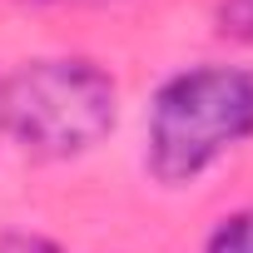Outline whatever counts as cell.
Listing matches in <instances>:
<instances>
[{
  "instance_id": "obj_3",
  "label": "cell",
  "mask_w": 253,
  "mask_h": 253,
  "mask_svg": "<svg viewBox=\"0 0 253 253\" xmlns=\"http://www.w3.org/2000/svg\"><path fill=\"white\" fill-rule=\"evenodd\" d=\"M204 253H253V209L228 213V218L209 233V248H204Z\"/></svg>"
},
{
  "instance_id": "obj_6",
  "label": "cell",
  "mask_w": 253,
  "mask_h": 253,
  "mask_svg": "<svg viewBox=\"0 0 253 253\" xmlns=\"http://www.w3.org/2000/svg\"><path fill=\"white\" fill-rule=\"evenodd\" d=\"M0 124H5V119H0Z\"/></svg>"
},
{
  "instance_id": "obj_2",
  "label": "cell",
  "mask_w": 253,
  "mask_h": 253,
  "mask_svg": "<svg viewBox=\"0 0 253 253\" xmlns=\"http://www.w3.org/2000/svg\"><path fill=\"white\" fill-rule=\"evenodd\" d=\"M119 114L114 80L94 60H30L0 84V119L35 159L94 149Z\"/></svg>"
},
{
  "instance_id": "obj_5",
  "label": "cell",
  "mask_w": 253,
  "mask_h": 253,
  "mask_svg": "<svg viewBox=\"0 0 253 253\" xmlns=\"http://www.w3.org/2000/svg\"><path fill=\"white\" fill-rule=\"evenodd\" d=\"M0 253H60L50 238H35V233H20V238H5Z\"/></svg>"
},
{
  "instance_id": "obj_1",
  "label": "cell",
  "mask_w": 253,
  "mask_h": 253,
  "mask_svg": "<svg viewBox=\"0 0 253 253\" xmlns=\"http://www.w3.org/2000/svg\"><path fill=\"white\" fill-rule=\"evenodd\" d=\"M253 139V65H199L159 84L149 104V174L189 184Z\"/></svg>"
},
{
  "instance_id": "obj_4",
  "label": "cell",
  "mask_w": 253,
  "mask_h": 253,
  "mask_svg": "<svg viewBox=\"0 0 253 253\" xmlns=\"http://www.w3.org/2000/svg\"><path fill=\"white\" fill-rule=\"evenodd\" d=\"M218 30L238 35V40H253V0H223L218 5Z\"/></svg>"
}]
</instances>
